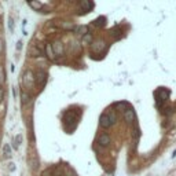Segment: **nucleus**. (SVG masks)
I'll use <instances>...</instances> for the list:
<instances>
[{"mask_svg": "<svg viewBox=\"0 0 176 176\" xmlns=\"http://www.w3.org/2000/svg\"><path fill=\"white\" fill-rule=\"evenodd\" d=\"M117 121V116L114 111H106L101 116V125L103 128H110L111 125H114Z\"/></svg>", "mask_w": 176, "mask_h": 176, "instance_id": "nucleus-1", "label": "nucleus"}, {"mask_svg": "<svg viewBox=\"0 0 176 176\" xmlns=\"http://www.w3.org/2000/svg\"><path fill=\"white\" fill-rule=\"evenodd\" d=\"M169 95H171V91H169V89H166V88H164V87L160 88V89H157V91H156L157 106H158V107H162V106H164V102L168 101Z\"/></svg>", "mask_w": 176, "mask_h": 176, "instance_id": "nucleus-2", "label": "nucleus"}, {"mask_svg": "<svg viewBox=\"0 0 176 176\" xmlns=\"http://www.w3.org/2000/svg\"><path fill=\"white\" fill-rule=\"evenodd\" d=\"M47 79H48V77H47V72H46V70H43V69H40L39 72L36 73L34 83H36L40 88H43L44 85H46V83H47Z\"/></svg>", "mask_w": 176, "mask_h": 176, "instance_id": "nucleus-3", "label": "nucleus"}, {"mask_svg": "<svg viewBox=\"0 0 176 176\" xmlns=\"http://www.w3.org/2000/svg\"><path fill=\"white\" fill-rule=\"evenodd\" d=\"M105 48H106V41L103 39H98L97 41H92V51H94L95 54L102 52Z\"/></svg>", "mask_w": 176, "mask_h": 176, "instance_id": "nucleus-4", "label": "nucleus"}, {"mask_svg": "<svg viewBox=\"0 0 176 176\" xmlns=\"http://www.w3.org/2000/svg\"><path fill=\"white\" fill-rule=\"evenodd\" d=\"M24 84L26 88H32L34 85V76L33 73L30 72V70H28V72H25L24 74Z\"/></svg>", "mask_w": 176, "mask_h": 176, "instance_id": "nucleus-5", "label": "nucleus"}, {"mask_svg": "<svg viewBox=\"0 0 176 176\" xmlns=\"http://www.w3.org/2000/svg\"><path fill=\"white\" fill-rule=\"evenodd\" d=\"M124 118H125L127 124H129V125H132L133 123L136 121V114H135V110L133 109H128V110L124 111Z\"/></svg>", "mask_w": 176, "mask_h": 176, "instance_id": "nucleus-6", "label": "nucleus"}, {"mask_svg": "<svg viewBox=\"0 0 176 176\" xmlns=\"http://www.w3.org/2000/svg\"><path fill=\"white\" fill-rule=\"evenodd\" d=\"M51 47H52V51H54V54H55V56L56 55H63V52H65L63 43H62V41H59V40L54 41V43L51 44Z\"/></svg>", "mask_w": 176, "mask_h": 176, "instance_id": "nucleus-7", "label": "nucleus"}, {"mask_svg": "<svg viewBox=\"0 0 176 176\" xmlns=\"http://www.w3.org/2000/svg\"><path fill=\"white\" fill-rule=\"evenodd\" d=\"M110 143H111V138L109 133H102V135H99V138H98V145L99 146L107 147Z\"/></svg>", "mask_w": 176, "mask_h": 176, "instance_id": "nucleus-8", "label": "nucleus"}, {"mask_svg": "<svg viewBox=\"0 0 176 176\" xmlns=\"http://www.w3.org/2000/svg\"><path fill=\"white\" fill-rule=\"evenodd\" d=\"M80 6H81L83 12H89L92 8L95 7V4L92 2H89V0H83V2L80 3Z\"/></svg>", "mask_w": 176, "mask_h": 176, "instance_id": "nucleus-9", "label": "nucleus"}, {"mask_svg": "<svg viewBox=\"0 0 176 176\" xmlns=\"http://www.w3.org/2000/svg\"><path fill=\"white\" fill-rule=\"evenodd\" d=\"M44 51H46V55H47V58L51 59V61H55V54H54V51H52V47H51V44H46V48H44Z\"/></svg>", "mask_w": 176, "mask_h": 176, "instance_id": "nucleus-10", "label": "nucleus"}, {"mask_svg": "<svg viewBox=\"0 0 176 176\" xmlns=\"http://www.w3.org/2000/svg\"><path fill=\"white\" fill-rule=\"evenodd\" d=\"M74 32L77 34H81V36H85V34L89 33V28L87 26V25H81V26H76Z\"/></svg>", "mask_w": 176, "mask_h": 176, "instance_id": "nucleus-11", "label": "nucleus"}, {"mask_svg": "<svg viewBox=\"0 0 176 176\" xmlns=\"http://www.w3.org/2000/svg\"><path fill=\"white\" fill-rule=\"evenodd\" d=\"M59 26H61V29H63V30H74L76 29L73 22H61Z\"/></svg>", "mask_w": 176, "mask_h": 176, "instance_id": "nucleus-12", "label": "nucleus"}, {"mask_svg": "<svg viewBox=\"0 0 176 176\" xmlns=\"http://www.w3.org/2000/svg\"><path fill=\"white\" fill-rule=\"evenodd\" d=\"M94 26H97V28H103L105 25H106V18L105 17H99V18H97L94 22Z\"/></svg>", "mask_w": 176, "mask_h": 176, "instance_id": "nucleus-13", "label": "nucleus"}, {"mask_svg": "<svg viewBox=\"0 0 176 176\" xmlns=\"http://www.w3.org/2000/svg\"><path fill=\"white\" fill-rule=\"evenodd\" d=\"M21 143H22V135L18 133V135L14 138V140H12V147H14L15 150H18V147L21 146Z\"/></svg>", "mask_w": 176, "mask_h": 176, "instance_id": "nucleus-14", "label": "nucleus"}, {"mask_svg": "<svg viewBox=\"0 0 176 176\" xmlns=\"http://www.w3.org/2000/svg\"><path fill=\"white\" fill-rule=\"evenodd\" d=\"M114 107H116L117 110H123L124 109V111H125L127 107H129V103H128V102H117V103H114Z\"/></svg>", "mask_w": 176, "mask_h": 176, "instance_id": "nucleus-15", "label": "nucleus"}, {"mask_svg": "<svg viewBox=\"0 0 176 176\" xmlns=\"http://www.w3.org/2000/svg\"><path fill=\"white\" fill-rule=\"evenodd\" d=\"M3 156H4L6 158H11V147H10V145H7V143L3 146Z\"/></svg>", "mask_w": 176, "mask_h": 176, "instance_id": "nucleus-16", "label": "nucleus"}, {"mask_svg": "<svg viewBox=\"0 0 176 176\" xmlns=\"http://www.w3.org/2000/svg\"><path fill=\"white\" fill-rule=\"evenodd\" d=\"M21 99H22V105H26L28 101H29V95H28V92L25 89L21 91Z\"/></svg>", "mask_w": 176, "mask_h": 176, "instance_id": "nucleus-17", "label": "nucleus"}, {"mask_svg": "<svg viewBox=\"0 0 176 176\" xmlns=\"http://www.w3.org/2000/svg\"><path fill=\"white\" fill-rule=\"evenodd\" d=\"M28 4H29L30 7L33 8V10H37V11H39L41 7H43V4H41L40 2H29V3H28Z\"/></svg>", "mask_w": 176, "mask_h": 176, "instance_id": "nucleus-18", "label": "nucleus"}, {"mask_svg": "<svg viewBox=\"0 0 176 176\" xmlns=\"http://www.w3.org/2000/svg\"><path fill=\"white\" fill-rule=\"evenodd\" d=\"M92 40H94V39H92V34H91V33H88V34H85V36H83V39H81V41H83V43H85V44H89V43L92 44Z\"/></svg>", "mask_w": 176, "mask_h": 176, "instance_id": "nucleus-19", "label": "nucleus"}, {"mask_svg": "<svg viewBox=\"0 0 176 176\" xmlns=\"http://www.w3.org/2000/svg\"><path fill=\"white\" fill-rule=\"evenodd\" d=\"M6 83V73H4V69L3 66L0 65V85H3Z\"/></svg>", "mask_w": 176, "mask_h": 176, "instance_id": "nucleus-20", "label": "nucleus"}, {"mask_svg": "<svg viewBox=\"0 0 176 176\" xmlns=\"http://www.w3.org/2000/svg\"><path fill=\"white\" fill-rule=\"evenodd\" d=\"M40 55V46H37L36 48L32 47L30 48V56H39Z\"/></svg>", "mask_w": 176, "mask_h": 176, "instance_id": "nucleus-21", "label": "nucleus"}, {"mask_svg": "<svg viewBox=\"0 0 176 176\" xmlns=\"http://www.w3.org/2000/svg\"><path fill=\"white\" fill-rule=\"evenodd\" d=\"M8 29H10V32L14 30V20H12L11 15L8 17Z\"/></svg>", "mask_w": 176, "mask_h": 176, "instance_id": "nucleus-22", "label": "nucleus"}, {"mask_svg": "<svg viewBox=\"0 0 176 176\" xmlns=\"http://www.w3.org/2000/svg\"><path fill=\"white\" fill-rule=\"evenodd\" d=\"M111 33H113V36L117 33V39H120V37L123 36V30H121V29H116V28H114V29L111 30Z\"/></svg>", "mask_w": 176, "mask_h": 176, "instance_id": "nucleus-23", "label": "nucleus"}, {"mask_svg": "<svg viewBox=\"0 0 176 176\" xmlns=\"http://www.w3.org/2000/svg\"><path fill=\"white\" fill-rule=\"evenodd\" d=\"M164 110H166V111H164V114H165V116H168L169 113H172V111H174V107H166V109H164Z\"/></svg>", "mask_w": 176, "mask_h": 176, "instance_id": "nucleus-24", "label": "nucleus"}, {"mask_svg": "<svg viewBox=\"0 0 176 176\" xmlns=\"http://www.w3.org/2000/svg\"><path fill=\"white\" fill-rule=\"evenodd\" d=\"M3 99H4V91H3V89L0 88V103L3 102Z\"/></svg>", "mask_w": 176, "mask_h": 176, "instance_id": "nucleus-25", "label": "nucleus"}, {"mask_svg": "<svg viewBox=\"0 0 176 176\" xmlns=\"http://www.w3.org/2000/svg\"><path fill=\"white\" fill-rule=\"evenodd\" d=\"M8 169H10V171L12 172L15 169V166H14V164H12V162H10V164H8Z\"/></svg>", "mask_w": 176, "mask_h": 176, "instance_id": "nucleus-26", "label": "nucleus"}, {"mask_svg": "<svg viewBox=\"0 0 176 176\" xmlns=\"http://www.w3.org/2000/svg\"><path fill=\"white\" fill-rule=\"evenodd\" d=\"M21 48H22V41H18V43H17V50L21 51Z\"/></svg>", "mask_w": 176, "mask_h": 176, "instance_id": "nucleus-27", "label": "nucleus"}, {"mask_svg": "<svg viewBox=\"0 0 176 176\" xmlns=\"http://www.w3.org/2000/svg\"><path fill=\"white\" fill-rule=\"evenodd\" d=\"M3 48H4V46H3V40L0 39V54L3 52Z\"/></svg>", "mask_w": 176, "mask_h": 176, "instance_id": "nucleus-28", "label": "nucleus"}, {"mask_svg": "<svg viewBox=\"0 0 176 176\" xmlns=\"http://www.w3.org/2000/svg\"><path fill=\"white\" fill-rule=\"evenodd\" d=\"M12 95H14V98H17V91H15V87L12 88Z\"/></svg>", "mask_w": 176, "mask_h": 176, "instance_id": "nucleus-29", "label": "nucleus"}, {"mask_svg": "<svg viewBox=\"0 0 176 176\" xmlns=\"http://www.w3.org/2000/svg\"><path fill=\"white\" fill-rule=\"evenodd\" d=\"M105 176H113V174H106Z\"/></svg>", "mask_w": 176, "mask_h": 176, "instance_id": "nucleus-30", "label": "nucleus"}]
</instances>
